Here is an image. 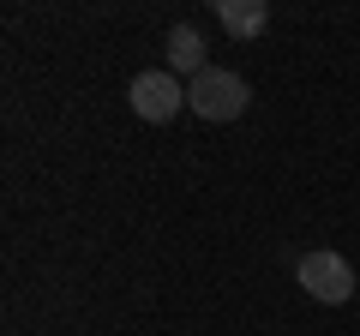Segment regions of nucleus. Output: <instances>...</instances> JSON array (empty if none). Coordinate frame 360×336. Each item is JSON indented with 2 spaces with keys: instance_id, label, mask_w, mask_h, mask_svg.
Here are the masks:
<instances>
[{
  "instance_id": "f257e3e1",
  "label": "nucleus",
  "mask_w": 360,
  "mask_h": 336,
  "mask_svg": "<svg viewBox=\"0 0 360 336\" xmlns=\"http://www.w3.org/2000/svg\"><path fill=\"white\" fill-rule=\"evenodd\" d=\"M246 103H252V91H246V78L229 72V66H205V72L186 84V108H193L198 120H240Z\"/></svg>"
},
{
  "instance_id": "f03ea898",
  "label": "nucleus",
  "mask_w": 360,
  "mask_h": 336,
  "mask_svg": "<svg viewBox=\"0 0 360 336\" xmlns=\"http://www.w3.org/2000/svg\"><path fill=\"white\" fill-rule=\"evenodd\" d=\"M295 283L312 300H324V306H342V300H354V264L342 252H330V246H319V252H300Z\"/></svg>"
},
{
  "instance_id": "7ed1b4c3",
  "label": "nucleus",
  "mask_w": 360,
  "mask_h": 336,
  "mask_svg": "<svg viewBox=\"0 0 360 336\" xmlns=\"http://www.w3.org/2000/svg\"><path fill=\"white\" fill-rule=\"evenodd\" d=\"M127 103L139 120H150V127H162V120L180 115V103H186V91H180V78L168 72V66H156V72H132L127 84Z\"/></svg>"
},
{
  "instance_id": "20e7f679",
  "label": "nucleus",
  "mask_w": 360,
  "mask_h": 336,
  "mask_svg": "<svg viewBox=\"0 0 360 336\" xmlns=\"http://www.w3.org/2000/svg\"><path fill=\"white\" fill-rule=\"evenodd\" d=\"M205 66H210V60H205V37H198L193 25H174V30H168V72L193 84Z\"/></svg>"
},
{
  "instance_id": "39448f33",
  "label": "nucleus",
  "mask_w": 360,
  "mask_h": 336,
  "mask_svg": "<svg viewBox=\"0 0 360 336\" xmlns=\"http://www.w3.org/2000/svg\"><path fill=\"white\" fill-rule=\"evenodd\" d=\"M264 18H270L264 0H217V25L229 30V37H258Z\"/></svg>"
}]
</instances>
